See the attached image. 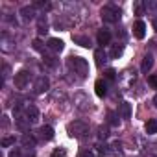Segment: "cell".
Here are the masks:
<instances>
[{"label":"cell","instance_id":"cell-19","mask_svg":"<svg viewBox=\"0 0 157 157\" xmlns=\"http://www.w3.org/2000/svg\"><path fill=\"white\" fill-rule=\"evenodd\" d=\"M72 39H74V43H78L80 46H85V48H91V46H93V44H91V39L85 37V35H74Z\"/></svg>","mask_w":157,"mask_h":157},{"label":"cell","instance_id":"cell-12","mask_svg":"<svg viewBox=\"0 0 157 157\" xmlns=\"http://www.w3.org/2000/svg\"><path fill=\"white\" fill-rule=\"evenodd\" d=\"M48 48L52 52H61L65 48V43L61 39H57V37H52V39H48Z\"/></svg>","mask_w":157,"mask_h":157},{"label":"cell","instance_id":"cell-33","mask_svg":"<svg viewBox=\"0 0 157 157\" xmlns=\"http://www.w3.org/2000/svg\"><path fill=\"white\" fill-rule=\"evenodd\" d=\"M135 11H137V15H142V11H144V4L137 2V4H135Z\"/></svg>","mask_w":157,"mask_h":157},{"label":"cell","instance_id":"cell-1","mask_svg":"<svg viewBox=\"0 0 157 157\" xmlns=\"http://www.w3.org/2000/svg\"><path fill=\"white\" fill-rule=\"evenodd\" d=\"M67 65H68V68L74 74H78L80 78H87L89 76V63H87V59H83L80 56H70L67 59Z\"/></svg>","mask_w":157,"mask_h":157},{"label":"cell","instance_id":"cell-9","mask_svg":"<svg viewBox=\"0 0 157 157\" xmlns=\"http://www.w3.org/2000/svg\"><path fill=\"white\" fill-rule=\"evenodd\" d=\"M15 124H17V128H19L21 131H26V128L30 126V120H28L26 115H21V111L17 109V111H15Z\"/></svg>","mask_w":157,"mask_h":157},{"label":"cell","instance_id":"cell-37","mask_svg":"<svg viewBox=\"0 0 157 157\" xmlns=\"http://www.w3.org/2000/svg\"><path fill=\"white\" fill-rule=\"evenodd\" d=\"M151 26H153V30L157 32V17H153V21H151Z\"/></svg>","mask_w":157,"mask_h":157},{"label":"cell","instance_id":"cell-26","mask_svg":"<svg viewBox=\"0 0 157 157\" xmlns=\"http://www.w3.org/2000/svg\"><path fill=\"white\" fill-rule=\"evenodd\" d=\"M50 157H67V150L65 148H56Z\"/></svg>","mask_w":157,"mask_h":157},{"label":"cell","instance_id":"cell-4","mask_svg":"<svg viewBox=\"0 0 157 157\" xmlns=\"http://www.w3.org/2000/svg\"><path fill=\"white\" fill-rule=\"evenodd\" d=\"M13 80H15V87L22 91V89H26V87L30 85L32 74H30L28 70H21V72H17V74H15V78H13Z\"/></svg>","mask_w":157,"mask_h":157},{"label":"cell","instance_id":"cell-36","mask_svg":"<svg viewBox=\"0 0 157 157\" xmlns=\"http://www.w3.org/2000/svg\"><path fill=\"white\" fill-rule=\"evenodd\" d=\"M109 122H111V124H117V118H115V113H109Z\"/></svg>","mask_w":157,"mask_h":157},{"label":"cell","instance_id":"cell-35","mask_svg":"<svg viewBox=\"0 0 157 157\" xmlns=\"http://www.w3.org/2000/svg\"><path fill=\"white\" fill-rule=\"evenodd\" d=\"M10 157H21V151L19 150H11L10 151Z\"/></svg>","mask_w":157,"mask_h":157},{"label":"cell","instance_id":"cell-6","mask_svg":"<svg viewBox=\"0 0 157 157\" xmlns=\"http://www.w3.org/2000/svg\"><path fill=\"white\" fill-rule=\"evenodd\" d=\"M48 87H50L48 78H44V76H39L37 80H35L33 91H35V94H43V93H46V91H48Z\"/></svg>","mask_w":157,"mask_h":157},{"label":"cell","instance_id":"cell-18","mask_svg":"<svg viewBox=\"0 0 157 157\" xmlns=\"http://www.w3.org/2000/svg\"><path fill=\"white\" fill-rule=\"evenodd\" d=\"M94 59H96V65H98V67H104V65H105V61H107V54L104 52V48L94 50Z\"/></svg>","mask_w":157,"mask_h":157},{"label":"cell","instance_id":"cell-32","mask_svg":"<svg viewBox=\"0 0 157 157\" xmlns=\"http://www.w3.org/2000/svg\"><path fill=\"white\" fill-rule=\"evenodd\" d=\"M98 131H100V133H98V135H100V139H105V137H107V128H105V126H100V128H98Z\"/></svg>","mask_w":157,"mask_h":157},{"label":"cell","instance_id":"cell-23","mask_svg":"<svg viewBox=\"0 0 157 157\" xmlns=\"http://www.w3.org/2000/svg\"><path fill=\"white\" fill-rule=\"evenodd\" d=\"M144 11L148 13H157V2H153V0H148V2H144Z\"/></svg>","mask_w":157,"mask_h":157},{"label":"cell","instance_id":"cell-20","mask_svg":"<svg viewBox=\"0 0 157 157\" xmlns=\"http://www.w3.org/2000/svg\"><path fill=\"white\" fill-rule=\"evenodd\" d=\"M151 67H153V57L148 54V56H144L140 68H142V72H150V70H151Z\"/></svg>","mask_w":157,"mask_h":157},{"label":"cell","instance_id":"cell-25","mask_svg":"<svg viewBox=\"0 0 157 157\" xmlns=\"http://www.w3.org/2000/svg\"><path fill=\"white\" fill-rule=\"evenodd\" d=\"M22 144H24V148H35V139L26 133V135L22 137Z\"/></svg>","mask_w":157,"mask_h":157},{"label":"cell","instance_id":"cell-38","mask_svg":"<svg viewBox=\"0 0 157 157\" xmlns=\"http://www.w3.org/2000/svg\"><path fill=\"white\" fill-rule=\"evenodd\" d=\"M153 105H155V107H157V94H155V96H153Z\"/></svg>","mask_w":157,"mask_h":157},{"label":"cell","instance_id":"cell-10","mask_svg":"<svg viewBox=\"0 0 157 157\" xmlns=\"http://www.w3.org/2000/svg\"><path fill=\"white\" fill-rule=\"evenodd\" d=\"M133 33H135L137 39H144L146 37V24H144V21H137L133 24Z\"/></svg>","mask_w":157,"mask_h":157},{"label":"cell","instance_id":"cell-13","mask_svg":"<svg viewBox=\"0 0 157 157\" xmlns=\"http://www.w3.org/2000/svg\"><path fill=\"white\" fill-rule=\"evenodd\" d=\"M39 137H41L43 140H52V139H54V128H50V126L39 128Z\"/></svg>","mask_w":157,"mask_h":157},{"label":"cell","instance_id":"cell-22","mask_svg":"<svg viewBox=\"0 0 157 157\" xmlns=\"http://www.w3.org/2000/svg\"><path fill=\"white\" fill-rule=\"evenodd\" d=\"M144 128H146V133H148V135H155V133H157V120H153V118L148 120Z\"/></svg>","mask_w":157,"mask_h":157},{"label":"cell","instance_id":"cell-31","mask_svg":"<svg viewBox=\"0 0 157 157\" xmlns=\"http://www.w3.org/2000/svg\"><path fill=\"white\" fill-rule=\"evenodd\" d=\"M105 78H107V80H115V78H117V72H115L113 68H107V70H105Z\"/></svg>","mask_w":157,"mask_h":157},{"label":"cell","instance_id":"cell-27","mask_svg":"<svg viewBox=\"0 0 157 157\" xmlns=\"http://www.w3.org/2000/svg\"><path fill=\"white\" fill-rule=\"evenodd\" d=\"M44 63H46L48 67H57V61H56V57H52V56H46V54H44Z\"/></svg>","mask_w":157,"mask_h":157},{"label":"cell","instance_id":"cell-7","mask_svg":"<svg viewBox=\"0 0 157 157\" xmlns=\"http://www.w3.org/2000/svg\"><path fill=\"white\" fill-rule=\"evenodd\" d=\"M0 50L2 52H6V54H11V52H15V41L13 39H10L6 33L0 37Z\"/></svg>","mask_w":157,"mask_h":157},{"label":"cell","instance_id":"cell-28","mask_svg":"<svg viewBox=\"0 0 157 157\" xmlns=\"http://www.w3.org/2000/svg\"><path fill=\"white\" fill-rule=\"evenodd\" d=\"M15 144V137H4L2 139V146L8 148V146H13Z\"/></svg>","mask_w":157,"mask_h":157},{"label":"cell","instance_id":"cell-30","mask_svg":"<svg viewBox=\"0 0 157 157\" xmlns=\"http://www.w3.org/2000/svg\"><path fill=\"white\" fill-rule=\"evenodd\" d=\"M78 157H96V153L93 151V150H83L80 155H78Z\"/></svg>","mask_w":157,"mask_h":157},{"label":"cell","instance_id":"cell-3","mask_svg":"<svg viewBox=\"0 0 157 157\" xmlns=\"http://www.w3.org/2000/svg\"><path fill=\"white\" fill-rule=\"evenodd\" d=\"M100 15H102V19L105 21V22H118V19H120V8H117L115 4H107V6H104L102 10H100Z\"/></svg>","mask_w":157,"mask_h":157},{"label":"cell","instance_id":"cell-17","mask_svg":"<svg viewBox=\"0 0 157 157\" xmlns=\"http://www.w3.org/2000/svg\"><path fill=\"white\" fill-rule=\"evenodd\" d=\"M122 54H124V44H122V43H117V44H113V46H111L109 57H113V59H118Z\"/></svg>","mask_w":157,"mask_h":157},{"label":"cell","instance_id":"cell-16","mask_svg":"<svg viewBox=\"0 0 157 157\" xmlns=\"http://www.w3.org/2000/svg\"><path fill=\"white\" fill-rule=\"evenodd\" d=\"M118 113H120V117H122L124 120H129V118H131V105H129L128 102H122L120 107H118Z\"/></svg>","mask_w":157,"mask_h":157},{"label":"cell","instance_id":"cell-21","mask_svg":"<svg viewBox=\"0 0 157 157\" xmlns=\"http://www.w3.org/2000/svg\"><path fill=\"white\" fill-rule=\"evenodd\" d=\"M37 32H39L41 35L48 32V22H46L44 17H39V19H37Z\"/></svg>","mask_w":157,"mask_h":157},{"label":"cell","instance_id":"cell-2","mask_svg":"<svg viewBox=\"0 0 157 157\" xmlns=\"http://www.w3.org/2000/svg\"><path fill=\"white\" fill-rule=\"evenodd\" d=\"M67 131L72 139H85L89 135V124L83 120H74L67 126Z\"/></svg>","mask_w":157,"mask_h":157},{"label":"cell","instance_id":"cell-34","mask_svg":"<svg viewBox=\"0 0 157 157\" xmlns=\"http://www.w3.org/2000/svg\"><path fill=\"white\" fill-rule=\"evenodd\" d=\"M8 76H10V67H8V65H4V74H2V82L6 80Z\"/></svg>","mask_w":157,"mask_h":157},{"label":"cell","instance_id":"cell-24","mask_svg":"<svg viewBox=\"0 0 157 157\" xmlns=\"http://www.w3.org/2000/svg\"><path fill=\"white\" fill-rule=\"evenodd\" d=\"M32 46H33V50H37V52H41V54L44 56L46 46L43 44V41H41V39H33V41H32Z\"/></svg>","mask_w":157,"mask_h":157},{"label":"cell","instance_id":"cell-5","mask_svg":"<svg viewBox=\"0 0 157 157\" xmlns=\"http://www.w3.org/2000/svg\"><path fill=\"white\" fill-rule=\"evenodd\" d=\"M74 107L78 109V111H89L91 109V100H89V96L87 94H83V93H78L76 96H74Z\"/></svg>","mask_w":157,"mask_h":157},{"label":"cell","instance_id":"cell-15","mask_svg":"<svg viewBox=\"0 0 157 157\" xmlns=\"http://www.w3.org/2000/svg\"><path fill=\"white\" fill-rule=\"evenodd\" d=\"M94 93H96V96H100V98H104V96L107 94V85H105L104 80H98V82L94 83Z\"/></svg>","mask_w":157,"mask_h":157},{"label":"cell","instance_id":"cell-8","mask_svg":"<svg viewBox=\"0 0 157 157\" xmlns=\"http://www.w3.org/2000/svg\"><path fill=\"white\" fill-rule=\"evenodd\" d=\"M35 15H37L35 6H24V8L21 10V17H22V21H24V22L33 21V19H35Z\"/></svg>","mask_w":157,"mask_h":157},{"label":"cell","instance_id":"cell-11","mask_svg":"<svg viewBox=\"0 0 157 157\" xmlns=\"http://www.w3.org/2000/svg\"><path fill=\"white\" fill-rule=\"evenodd\" d=\"M26 117H28L30 124H37L41 115H39V109H37L35 105H28V107H26Z\"/></svg>","mask_w":157,"mask_h":157},{"label":"cell","instance_id":"cell-29","mask_svg":"<svg viewBox=\"0 0 157 157\" xmlns=\"http://www.w3.org/2000/svg\"><path fill=\"white\" fill-rule=\"evenodd\" d=\"M148 83H150L153 89H157V74H151V76L148 78Z\"/></svg>","mask_w":157,"mask_h":157},{"label":"cell","instance_id":"cell-14","mask_svg":"<svg viewBox=\"0 0 157 157\" xmlns=\"http://www.w3.org/2000/svg\"><path fill=\"white\" fill-rule=\"evenodd\" d=\"M96 39H98V44H102V46L104 44H109L111 43V32L109 30H100Z\"/></svg>","mask_w":157,"mask_h":157}]
</instances>
